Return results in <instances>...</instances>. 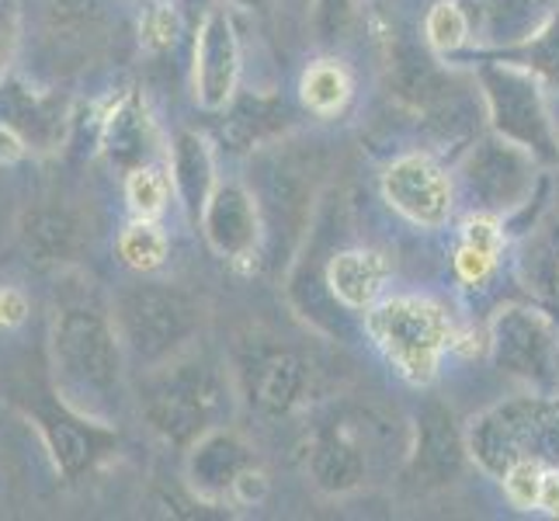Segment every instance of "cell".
I'll use <instances>...</instances> for the list:
<instances>
[{"label": "cell", "mask_w": 559, "mask_h": 521, "mask_svg": "<svg viewBox=\"0 0 559 521\" xmlns=\"http://www.w3.org/2000/svg\"><path fill=\"white\" fill-rule=\"evenodd\" d=\"M466 435L455 428L452 414L441 403H428L414 424L411 476L420 487H449L466 466Z\"/></svg>", "instance_id": "5bb4252c"}, {"label": "cell", "mask_w": 559, "mask_h": 521, "mask_svg": "<svg viewBox=\"0 0 559 521\" xmlns=\"http://www.w3.org/2000/svg\"><path fill=\"white\" fill-rule=\"evenodd\" d=\"M170 181H175V191L188 216L202 220V209L212 191H216V161H212V150L199 132H181L175 140Z\"/></svg>", "instance_id": "44dd1931"}, {"label": "cell", "mask_w": 559, "mask_h": 521, "mask_svg": "<svg viewBox=\"0 0 559 521\" xmlns=\"http://www.w3.org/2000/svg\"><path fill=\"white\" fill-rule=\"evenodd\" d=\"M479 17L484 32L508 49L535 32V0H479Z\"/></svg>", "instance_id": "d4e9b609"}, {"label": "cell", "mask_w": 559, "mask_h": 521, "mask_svg": "<svg viewBox=\"0 0 559 521\" xmlns=\"http://www.w3.org/2000/svg\"><path fill=\"white\" fill-rule=\"evenodd\" d=\"M466 185L490 212L525 205L535 185L532 153L504 137L479 140L466 161Z\"/></svg>", "instance_id": "ba28073f"}, {"label": "cell", "mask_w": 559, "mask_h": 521, "mask_svg": "<svg viewBox=\"0 0 559 521\" xmlns=\"http://www.w3.org/2000/svg\"><path fill=\"white\" fill-rule=\"evenodd\" d=\"M35 424H38V431H43L46 449L56 459V470H60L67 479H76L81 473H87L94 462L111 449L108 424L70 411L63 400L49 403V407H38Z\"/></svg>", "instance_id": "9a60e30c"}, {"label": "cell", "mask_w": 559, "mask_h": 521, "mask_svg": "<svg viewBox=\"0 0 559 521\" xmlns=\"http://www.w3.org/2000/svg\"><path fill=\"white\" fill-rule=\"evenodd\" d=\"M382 196L400 216L417 226H441L452 216V181L441 164L424 153H411L385 167Z\"/></svg>", "instance_id": "9c48e42d"}, {"label": "cell", "mask_w": 559, "mask_h": 521, "mask_svg": "<svg viewBox=\"0 0 559 521\" xmlns=\"http://www.w3.org/2000/svg\"><path fill=\"white\" fill-rule=\"evenodd\" d=\"M25 143H28V140H25L14 126L0 122V164L22 161V157H25Z\"/></svg>", "instance_id": "d590c367"}, {"label": "cell", "mask_w": 559, "mask_h": 521, "mask_svg": "<svg viewBox=\"0 0 559 521\" xmlns=\"http://www.w3.org/2000/svg\"><path fill=\"white\" fill-rule=\"evenodd\" d=\"M466 446L490 476H504L522 459L559 466V400L518 396L497 403L466 428Z\"/></svg>", "instance_id": "277c9868"}, {"label": "cell", "mask_w": 559, "mask_h": 521, "mask_svg": "<svg viewBox=\"0 0 559 521\" xmlns=\"http://www.w3.org/2000/svg\"><path fill=\"white\" fill-rule=\"evenodd\" d=\"M493 264H497V254H487V250H476L469 244H462L455 254V272L466 285H484L493 272Z\"/></svg>", "instance_id": "d6a6232c"}, {"label": "cell", "mask_w": 559, "mask_h": 521, "mask_svg": "<svg viewBox=\"0 0 559 521\" xmlns=\"http://www.w3.org/2000/svg\"><path fill=\"white\" fill-rule=\"evenodd\" d=\"M543 473H546L543 462L522 459V462H514V466H511L504 476H500V479H504V490H508V497H511V505H514V508H522V511L538 508V490H543Z\"/></svg>", "instance_id": "f1b7e54d"}, {"label": "cell", "mask_w": 559, "mask_h": 521, "mask_svg": "<svg viewBox=\"0 0 559 521\" xmlns=\"http://www.w3.org/2000/svg\"><path fill=\"white\" fill-rule=\"evenodd\" d=\"M299 94L306 108L326 119V115H337L352 102V76L337 60H320L302 73Z\"/></svg>", "instance_id": "603a6c76"}, {"label": "cell", "mask_w": 559, "mask_h": 521, "mask_svg": "<svg viewBox=\"0 0 559 521\" xmlns=\"http://www.w3.org/2000/svg\"><path fill=\"white\" fill-rule=\"evenodd\" d=\"M306 473H310L317 490L341 497V494H352L365 484V455L358 449V441H352L337 428H326L310 446Z\"/></svg>", "instance_id": "e0dca14e"}, {"label": "cell", "mask_w": 559, "mask_h": 521, "mask_svg": "<svg viewBox=\"0 0 559 521\" xmlns=\"http://www.w3.org/2000/svg\"><path fill=\"white\" fill-rule=\"evenodd\" d=\"M525 282L538 296L559 306V223L543 226L522 254Z\"/></svg>", "instance_id": "cb8c5ba5"}, {"label": "cell", "mask_w": 559, "mask_h": 521, "mask_svg": "<svg viewBox=\"0 0 559 521\" xmlns=\"http://www.w3.org/2000/svg\"><path fill=\"white\" fill-rule=\"evenodd\" d=\"M226 407V390L219 372L195 358H170L150 369L140 411L146 424L170 446H191L195 438L216 428Z\"/></svg>", "instance_id": "7a4b0ae2"}, {"label": "cell", "mask_w": 559, "mask_h": 521, "mask_svg": "<svg viewBox=\"0 0 559 521\" xmlns=\"http://www.w3.org/2000/svg\"><path fill=\"white\" fill-rule=\"evenodd\" d=\"M17 32H22V17H17V4L14 0H0V84L14 63L17 52Z\"/></svg>", "instance_id": "4dcf8cb0"}, {"label": "cell", "mask_w": 559, "mask_h": 521, "mask_svg": "<svg viewBox=\"0 0 559 521\" xmlns=\"http://www.w3.org/2000/svg\"><path fill=\"white\" fill-rule=\"evenodd\" d=\"M119 258L132 268V272H157L167 261V237L157 226V220H132L122 237H119Z\"/></svg>", "instance_id": "484cf974"}, {"label": "cell", "mask_w": 559, "mask_h": 521, "mask_svg": "<svg viewBox=\"0 0 559 521\" xmlns=\"http://www.w3.org/2000/svg\"><path fill=\"white\" fill-rule=\"evenodd\" d=\"M226 119L219 126V140L234 150V153H247L261 146L264 140L278 137L285 129V102L275 98V94H234V102L226 108Z\"/></svg>", "instance_id": "ac0fdd59"}, {"label": "cell", "mask_w": 559, "mask_h": 521, "mask_svg": "<svg viewBox=\"0 0 559 521\" xmlns=\"http://www.w3.org/2000/svg\"><path fill=\"white\" fill-rule=\"evenodd\" d=\"M153 146H157V137H153V122L143 108V102L136 94H129L119 105L111 108L108 122H105V153L115 167H122L126 174L136 170L143 164H150Z\"/></svg>", "instance_id": "ffe728a7"}, {"label": "cell", "mask_w": 559, "mask_h": 521, "mask_svg": "<svg viewBox=\"0 0 559 521\" xmlns=\"http://www.w3.org/2000/svg\"><path fill=\"white\" fill-rule=\"evenodd\" d=\"M237 4H243V8H267L272 0H237Z\"/></svg>", "instance_id": "74e56055"}, {"label": "cell", "mask_w": 559, "mask_h": 521, "mask_svg": "<svg viewBox=\"0 0 559 521\" xmlns=\"http://www.w3.org/2000/svg\"><path fill=\"white\" fill-rule=\"evenodd\" d=\"M493 358L508 376L528 379L538 390H549L559 376V334L556 327L535 310L511 306L500 310L490 331Z\"/></svg>", "instance_id": "52a82bcc"}, {"label": "cell", "mask_w": 559, "mask_h": 521, "mask_svg": "<svg viewBox=\"0 0 559 521\" xmlns=\"http://www.w3.org/2000/svg\"><path fill=\"white\" fill-rule=\"evenodd\" d=\"M254 462H258L254 452L247 449V441L240 435L212 428L191 441L188 449V462H185L188 490L199 500H205V505H226V500H234L237 479Z\"/></svg>", "instance_id": "7c38bea8"}, {"label": "cell", "mask_w": 559, "mask_h": 521, "mask_svg": "<svg viewBox=\"0 0 559 521\" xmlns=\"http://www.w3.org/2000/svg\"><path fill=\"white\" fill-rule=\"evenodd\" d=\"M25 313H28L25 296L11 285H0V327H17L25 320Z\"/></svg>", "instance_id": "e575fe53"}, {"label": "cell", "mask_w": 559, "mask_h": 521, "mask_svg": "<svg viewBox=\"0 0 559 521\" xmlns=\"http://www.w3.org/2000/svg\"><path fill=\"white\" fill-rule=\"evenodd\" d=\"M240 38L223 8H212L195 35V98L205 111H223L237 94Z\"/></svg>", "instance_id": "30bf717a"}, {"label": "cell", "mask_w": 559, "mask_h": 521, "mask_svg": "<svg viewBox=\"0 0 559 521\" xmlns=\"http://www.w3.org/2000/svg\"><path fill=\"white\" fill-rule=\"evenodd\" d=\"M476 81L497 137L525 146L538 161H559V129L549 119L543 81L535 73L490 56V63L479 67Z\"/></svg>", "instance_id": "8992f818"}, {"label": "cell", "mask_w": 559, "mask_h": 521, "mask_svg": "<svg viewBox=\"0 0 559 521\" xmlns=\"http://www.w3.org/2000/svg\"><path fill=\"white\" fill-rule=\"evenodd\" d=\"M122 352L126 344L105 303L91 288H67L49 327L56 400L91 421L111 424L126 396Z\"/></svg>", "instance_id": "6da1fadb"}, {"label": "cell", "mask_w": 559, "mask_h": 521, "mask_svg": "<svg viewBox=\"0 0 559 521\" xmlns=\"http://www.w3.org/2000/svg\"><path fill=\"white\" fill-rule=\"evenodd\" d=\"M462 244H469L476 250H487V254H500V244H504V234H500V223L484 212V216H469L466 226H462Z\"/></svg>", "instance_id": "1f68e13d"}, {"label": "cell", "mask_w": 559, "mask_h": 521, "mask_svg": "<svg viewBox=\"0 0 559 521\" xmlns=\"http://www.w3.org/2000/svg\"><path fill=\"white\" fill-rule=\"evenodd\" d=\"M17 240L28 261L35 264H63L73 261L76 250L84 247V223L67 205H38L28 209L22 226H17Z\"/></svg>", "instance_id": "2e32d148"}, {"label": "cell", "mask_w": 559, "mask_h": 521, "mask_svg": "<svg viewBox=\"0 0 559 521\" xmlns=\"http://www.w3.org/2000/svg\"><path fill=\"white\" fill-rule=\"evenodd\" d=\"M202 234L219 258L243 264L261 250V205L243 185H216L202 209Z\"/></svg>", "instance_id": "8fae6325"}, {"label": "cell", "mask_w": 559, "mask_h": 521, "mask_svg": "<svg viewBox=\"0 0 559 521\" xmlns=\"http://www.w3.org/2000/svg\"><path fill=\"white\" fill-rule=\"evenodd\" d=\"M538 511L559 518V466H546L543 490H538Z\"/></svg>", "instance_id": "8d00e7d4"}, {"label": "cell", "mask_w": 559, "mask_h": 521, "mask_svg": "<svg viewBox=\"0 0 559 521\" xmlns=\"http://www.w3.org/2000/svg\"><path fill=\"white\" fill-rule=\"evenodd\" d=\"M352 17V0H317V32L320 38H337Z\"/></svg>", "instance_id": "836d02e7"}, {"label": "cell", "mask_w": 559, "mask_h": 521, "mask_svg": "<svg viewBox=\"0 0 559 521\" xmlns=\"http://www.w3.org/2000/svg\"><path fill=\"white\" fill-rule=\"evenodd\" d=\"M240 376L247 403L264 417L293 414L302 403L306 382H310L306 362L288 347H261L243 362Z\"/></svg>", "instance_id": "4fadbf2b"}, {"label": "cell", "mask_w": 559, "mask_h": 521, "mask_svg": "<svg viewBox=\"0 0 559 521\" xmlns=\"http://www.w3.org/2000/svg\"><path fill=\"white\" fill-rule=\"evenodd\" d=\"M170 181L167 170H160L157 164H143L136 170L126 174V199L136 220H160L164 209L170 202Z\"/></svg>", "instance_id": "4316f807"}, {"label": "cell", "mask_w": 559, "mask_h": 521, "mask_svg": "<svg viewBox=\"0 0 559 521\" xmlns=\"http://www.w3.org/2000/svg\"><path fill=\"white\" fill-rule=\"evenodd\" d=\"M490 56H497V60H508V63H518V67H525V70L535 73L546 87L559 91V8H556L528 38H522L518 46L493 49Z\"/></svg>", "instance_id": "7402d4cb"}, {"label": "cell", "mask_w": 559, "mask_h": 521, "mask_svg": "<svg viewBox=\"0 0 559 521\" xmlns=\"http://www.w3.org/2000/svg\"><path fill=\"white\" fill-rule=\"evenodd\" d=\"M369 334L385 362L414 386H428L438 372L441 355L452 347V323L445 310L417 296L376 303L369 313Z\"/></svg>", "instance_id": "5b68a950"}, {"label": "cell", "mask_w": 559, "mask_h": 521, "mask_svg": "<svg viewBox=\"0 0 559 521\" xmlns=\"http://www.w3.org/2000/svg\"><path fill=\"white\" fill-rule=\"evenodd\" d=\"M143 38L153 49H170L178 43V14L170 4H153L143 17Z\"/></svg>", "instance_id": "f546056e"}, {"label": "cell", "mask_w": 559, "mask_h": 521, "mask_svg": "<svg viewBox=\"0 0 559 521\" xmlns=\"http://www.w3.org/2000/svg\"><path fill=\"white\" fill-rule=\"evenodd\" d=\"M469 22L473 17L462 11L455 0H438L428 11V22H424V38L435 52H459L469 43Z\"/></svg>", "instance_id": "83f0119b"}, {"label": "cell", "mask_w": 559, "mask_h": 521, "mask_svg": "<svg viewBox=\"0 0 559 521\" xmlns=\"http://www.w3.org/2000/svg\"><path fill=\"white\" fill-rule=\"evenodd\" d=\"M202 310L185 288L167 282H136L115 299V327L126 352L146 369L188 352L199 334Z\"/></svg>", "instance_id": "3957f363"}, {"label": "cell", "mask_w": 559, "mask_h": 521, "mask_svg": "<svg viewBox=\"0 0 559 521\" xmlns=\"http://www.w3.org/2000/svg\"><path fill=\"white\" fill-rule=\"evenodd\" d=\"M385 282V261L372 250H341L326 264V288L344 310H372Z\"/></svg>", "instance_id": "d6986e66"}]
</instances>
